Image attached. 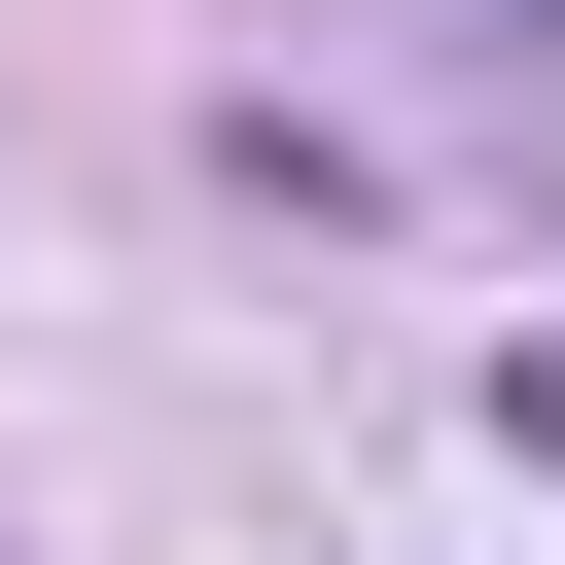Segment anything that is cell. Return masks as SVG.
<instances>
[{
	"mask_svg": "<svg viewBox=\"0 0 565 565\" xmlns=\"http://www.w3.org/2000/svg\"><path fill=\"white\" fill-rule=\"evenodd\" d=\"M494 459H530V494H565V318H530V353H494Z\"/></svg>",
	"mask_w": 565,
	"mask_h": 565,
	"instance_id": "cell-1",
	"label": "cell"
}]
</instances>
